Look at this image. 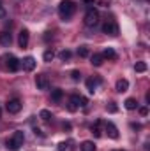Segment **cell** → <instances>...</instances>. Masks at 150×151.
<instances>
[{
  "label": "cell",
  "mask_w": 150,
  "mask_h": 151,
  "mask_svg": "<svg viewBox=\"0 0 150 151\" xmlns=\"http://www.w3.org/2000/svg\"><path fill=\"white\" fill-rule=\"evenodd\" d=\"M76 12V4L73 0H62L58 5V14L64 21H67L69 18H73V14Z\"/></svg>",
  "instance_id": "1"
},
{
  "label": "cell",
  "mask_w": 150,
  "mask_h": 151,
  "mask_svg": "<svg viewBox=\"0 0 150 151\" xmlns=\"http://www.w3.org/2000/svg\"><path fill=\"white\" fill-rule=\"evenodd\" d=\"M23 142H25V135H23V132L21 130H16L14 134H12V137L11 139H7V150L11 151H18L21 146H23Z\"/></svg>",
  "instance_id": "2"
},
{
  "label": "cell",
  "mask_w": 150,
  "mask_h": 151,
  "mask_svg": "<svg viewBox=\"0 0 150 151\" xmlns=\"http://www.w3.org/2000/svg\"><path fill=\"white\" fill-rule=\"evenodd\" d=\"M99 23V11L94 7H88V11L85 12V25L87 27H95Z\"/></svg>",
  "instance_id": "3"
},
{
  "label": "cell",
  "mask_w": 150,
  "mask_h": 151,
  "mask_svg": "<svg viewBox=\"0 0 150 151\" xmlns=\"http://www.w3.org/2000/svg\"><path fill=\"white\" fill-rule=\"evenodd\" d=\"M88 104V100L81 95H71L69 97V111H76L79 107H85Z\"/></svg>",
  "instance_id": "4"
},
{
  "label": "cell",
  "mask_w": 150,
  "mask_h": 151,
  "mask_svg": "<svg viewBox=\"0 0 150 151\" xmlns=\"http://www.w3.org/2000/svg\"><path fill=\"white\" fill-rule=\"evenodd\" d=\"M21 100H18V99H11L7 104H5V109H7V113H11V114H16V113H20L21 111Z\"/></svg>",
  "instance_id": "5"
},
{
  "label": "cell",
  "mask_w": 150,
  "mask_h": 151,
  "mask_svg": "<svg viewBox=\"0 0 150 151\" xmlns=\"http://www.w3.org/2000/svg\"><path fill=\"white\" fill-rule=\"evenodd\" d=\"M103 32H104L106 35L115 37V35H118V25H117L115 21H106V23L103 25Z\"/></svg>",
  "instance_id": "6"
},
{
  "label": "cell",
  "mask_w": 150,
  "mask_h": 151,
  "mask_svg": "<svg viewBox=\"0 0 150 151\" xmlns=\"http://www.w3.org/2000/svg\"><path fill=\"white\" fill-rule=\"evenodd\" d=\"M36 84H37V90H48L50 88V81H48V76L46 74H39L36 76Z\"/></svg>",
  "instance_id": "7"
},
{
  "label": "cell",
  "mask_w": 150,
  "mask_h": 151,
  "mask_svg": "<svg viewBox=\"0 0 150 151\" xmlns=\"http://www.w3.org/2000/svg\"><path fill=\"white\" fill-rule=\"evenodd\" d=\"M104 128H106V134H108V137H111V139H118V128L113 125L111 121H108V123L104 125Z\"/></svg>",
  "instance_id": "8"
},
{
  "label": "cell",
  "mask_w": 150,
  "mask_h": 151,
  "mask_svg": "<svg viewBox=\"0 0 150 151\" xmlns=\"http://www.w3.org/2000/svg\"><path fill=\"white\" fill-rule=\"evenodd\" d=\"M7 69L11 72H16L20 69V60L16 56H7Z\"/></svg>",
  "instance_id": "9"
},
{
  "label": "cell",
  "mask_w": 150,
  "mask_h": 151,
  "mask_svg": "<svg viewBox=\"0 0 150 151\" xmlns=\"http://www.w3.org/2000/svg\"><path fill=\"white\" fill-rule=\"evenodd\" d=\"M99 84H101V79H99V77H90V79H87V90H88L90 93H94Z\"/></svg>",
  "instance_id": "10"
},
{
  "label": "cell",
  "mask_w": 150,
  "mask_h": 151,
  "mask_svg": "<svg viewBox=\"0 0 150 151\" xmlns=\"http://www.w3.org/2000/svg\"><path fill=\"white\" fill-rule=\"evenodd\" d=\"M11 42H12V35H11L7 30H2V32H0V44L5 46V47H9Z\"/></svg>",
  "instance_id": "11"
},
{
  "label": "cell",
  "mask_w": 150,
  "mask_h": 151,
  "mask_svg": "<svg viewBox=\"0 0 150 151\" xmlns=\"http://www.w3.org/2000/svg\"><path fill=\"white\" fill-rule=\"evenodd\" d=\"M28 39H30L28 30H21V32H20V37H18L20 47H27V46H28Z\"/></svg>",
  "instance_id": "12"
},
{
  "label": "cell",
  "mask_w": 150,
  "mask_h": 151,
  "mask_svg": "<svg viewBox=\"0 0 150 151\" xmlns=\"http://www.w3.org/2000/svg\"><path fill=\"white\" fill-rule=\"evenodd\" d=\"M23 69L28 70V72L34 70V69H36V58H34V56H27V58L23 60Z\"/></svg>",
  "instance_id": "13"
},
{
  "label": "cell",
  "mask_w": 150,
  "mask_h": 151,
  "mask_svg": "<svg viewBox=\"0 0 150 151\" xmlns=\"http://www.w3.org/2000/svg\"><path fill=\"white\" fill-rule=\"evenodd\" d=\"M103 62H104V58H103V55H99V53H94V55L90 56V63H92L94 67H101Z\"/></svg>",
  "instance_id": "14"
},
{
  "label": "cell",
  "mask_w": 150,
  "mask_h": 151,
  "mask_svg": "<svg viewBox=\"0 0 150 151\" xmlns=\"http://www.w3.org/2000/svg\"><path fill=\"white\" fill-rule=\"evenodd\" d=\"M115 88H117L118 93H124V91H127V88H129V81H127V79H118Z\"/></svg>",
  "instance_id": "15"
},
{
  "label": "cell",
  "mask_w": 150,
  "mask_h": 151,
  "mask_svg": "<svg viewBox=\"0 0 150 151\" xmlns=\"http://www.w3.org/2000/svg\"><path fill=\"white\" fill-rule=\"evenodd\" d=\"M124 106H125L127 111H134V109L138 107V102H136V99H127V100L124 102Z\"/></svg>",
  "instance_id": "16"
},
{
  "label": "cell",
  "mask_w": 150,
  "mask_h": 151,
  "mask_svg": "<svg viewBox=\"0 0 150 151\" xmlns=\"http://www.w3.org/2000/svg\"><path fill=\"white\" fill-rule=\"evenodd\" d=\"M90 130H92L94 137H101V121H99V119H95V123L90 127Z\"/></svg>",
  "instance_id": "17"
},
{
  "label": "cell",
  "mask_w": 150,
  "mask_h": 151,
  "mask_svg": "<svg viewBox=\"0 0 150 151\" xmlns=\"http://www.w3.org/2000/svg\"><path fill=\"white\" fill-rule=\"evenodd\" d=\"M103 58H108V60H117V53L113 47H106L104 53H103Z\"/></svg>",
  "instance_id": "18"
},
{
  "label": "cell",
  "mask_w": 150,
  "mask_h": 151,
  "mask_svg": "<svg viewBox=\"0 0 150 151\" xmlns=\"http://www.w3.org/2000/svg\"><path fill=\"white\" fill-rule=\"evenodd\" d=\"M79 150L81 151H95V146H94L92 141H83L81 146H79Z\"/></svg>",
  "instance_id": "19"
},
{
  "label": "cell",
  "mask_w": 150,
  "mask_h": 151,
  "mask_svg": "<svg viewBox=\"0 0 150 151\" xmlns=\"http://www.w3.org/2000/svg\"><path fill=\"white\" fill-rule=\"evenodd\" d=\"M62 97H64V91H62L60 88H57V90H53V91H51V100L60 102V100H62Z\"/></svg>",
  "instance_id": "20"
},
{
  "label": "cell",
  "mask_w": 150,
  "mask_h": 151,
  "mask_svg": "<svg viewBox=\"0 0 150 151\" xmlns=\"http://www.w3.org/2000/svg\"><path fill=\"white\" fill-rule=\"evenodd\" d=\"M42 58H44V62H51V60L55 58V51H53V49H48V51H44Z\"/></svg>",
  "instance_id": "21"
},
{
  "label": "cell",
  "mask_w": 150,
  "mask_h": 151,
  "mask_svg": "<svg viewBox=\"0 0 150 151\" xmlns=\"http://www.w3.org/2000/svg\"><path fill=\"white\" fill-rule=\"evenodd\" d=\"M39 116H41V119H42V121H46V123L53 118V116H51V113H50V111H46V109H42V111L39 113Z\"/></svg>",
  "instance_id": "22"
},
{
  "label": "cell",
  "mask_w": 150,
  "mask_h": 151,
  "mask_svg": "<svg viewBox=\"0 0 150 151\" xmlns=\"http://www.w3.org/2000/svg\"><path fill=\"white\" fill-rule=\"evenodd\" d=\"M78 56L87 58V56H88V47H87V46H79V47H78Z\"/></svg>",
  "instance_id": "23"
},
{
  "label": "cell",
  "mask_w": 150,
  "mask_h": 151,
  "mask_svg": "<svg viewBox=\"0 0 150 151\" xmlns=\"http://www.w3.org/2000/svg\"><path fill=\"white\" fill-rule=\"evenodd\" d=\"M134 70H136V72H145V70H147V63H145V62H136Z\"/></svg>",
  "instance_id": "24"
},
{
  "label": "cell",
  "mask_w": 150,
  "mask_h": 151,
  "mask_svg": "<svg viewBox=\"0 0 150 151\" xmlns=\"http://www.w3.org/2000/svg\"><path fill=\"white\" fill-rule=\"evenodd\" d=\"M58 56H60V60H62V62H67V60L71 58V51L64 49V51H60V55H58Z\"/></svg>",
  "instance_id": "25"
},
{
  "label": "cell",
  "mask_w": 150,
  "mask_h": 151,
  "mask_svg": "<svg viewBox=\"0 0 150 151\" xmlns=\"http://www.w3.org/2000/svg\"><path fill=\"white\" fill-rule=\"evenodd\" d=\"M71 77H73L74 81H79V79H81V74H79V70H73V72H71Z\"/></svg>",
  "instance_id": "26"
},
{
  "label": "cell",
  "mask_w": 150,
  "mask_h": 151,
  "mask_svg": "<svg viewBox=\"0 0 150 151\" xmlns=\"http://www.w3.org/2000/svg\"><path fill=\"white\" fill-rule=\"evenodd\" d=\"M66 150H69V142H60L58 144V151H66Z\"/></svg>",
  "instance_id": "27"
},
{
  "label": "cell",
  "mask_w": 150,
  "mask_h": 151,
  "mask_svg": "<svg viewBox=\"0 0 150 151\" xmlns=\"http://www.w3.org/2000/svg\"><path fill=\"white\" fill-rule=\"evenodd\" d=\"M106 109H108L110 113H117V106H115V102H111V104H110V106H108Z\"/></svg>",
  "instance_id": "28"
},
{
  "label": "cell",
  "mask_w": 150,
  "mask_h": 151,
  "mask_svg": "<svg viewBox=\"0 0 150 151\" xmlns=\"http://www.w3.org/2000/svg\"><path fill=\"white\" fill-rule=\"evenodd\" d=\"M140 114L141 116H147L149 114V107H140Z\"/></svg>",
  "instance_id": "29"
},
{
  "label": "cell",
  "mask_w": 150,
  "mask_h": 151,
  "mask_svg": "<svg viewBox=\"0 0 150 151\" xmlns=\"http://www.w3.org/2000/svg\"><path fill=\"white\" fill-rule=\"evenodd\" d=\"M5 18V9H4V5L0 4V19H4Z\"/></svg>",
  "instance_id": "30"
},
{
  "label": "cell",
  "mask_w": 150,
  "mask_h": 151,
  "mask_svg": "<svg viewBox=\"0 0 150 151\" xmlns=\"http://www.w3.org/2000/svg\"><path fill=\"white\" fill-rule=\"evenodd\" d=\"M94 2L95 0H83V4H87V5H94Z\"/></svg>",
  "instance_id": "31"
},
{
  "label": "cell",
  "mask_w": 150,
  "mask_h": 151,
  "mask_svg": "<svg viewBox=\"0 0 150 151\" xmlns=\"http://www.w3.org/2000/svg\"><path fill=\"white\" fill-rule=\"evenodd\" d=\"M34 132H36V135H41V137H42V135H44V134H42V132H41V130H39V128H36V130H34Z\"/></svg>",
  "instance_id": "32"
},
{
  "label": "cell",
  "mask_w": 150,
  "mask_h": 151,
  "mask_svg": "<svg viewBox=\"0 0 150 151\" xmlns=\"http://www.w3.org/2000/svg\"><path fill=\"white\" fill-rule=\"evenodd\" d=\"M64 130H71V125L69 123H64Z\"/></svg>",
  "instance_id": "33"
},
{
  "label": "cell",
  "mask_w": 150,
  "mask_h": 151,
  "mask_svg": "<svg viewBox=\"0 0 150 151\" xmlns=\"http://www.w3.org/2000/svg\"><path fill=\"white\" fill-rule=\"evenodd\" d=\"M0 116H2V109H0Z\"/></svg>",
  "instance_id": "34"
}]
</instances>
